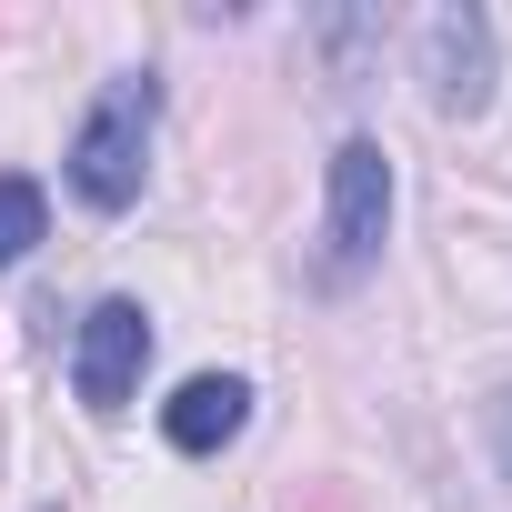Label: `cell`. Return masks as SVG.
<instances>
[{"mask_svg": "<svg viewBox=\"0 0 512 512\" xmlns=\"http://www.w3.org/2000/svg\"><path fill=\"white\" fill-rule=\"evenodd\" d=\"M151 111H161V91H151V71H121L101 101H91V121H81V141H71V191L91 201V211H131L141 201V161H151Z\"/></svg>", "mask_w": 512, "mask_h": 512, "instance_id": "cell-1", "label": "cell"}, {"mask_svg": "<svg viewBox=\"0 0 512 512\" xmlns=\"http://www.w3.org/2000/svg\"><path fill=\"white\" fill-rule=\"evenodd\" d=\"M382 231H392V161H382V141H342L332 151V211H322V262H312V282L322 292H352L372 262H382Z\"/></svg>", "mask_w": 512, "mask_h": 512, "instance_id": "cell-2", "label": "cell"}, {"mask_svg": "<svg viewBox=\"0 0 512 512\" xmlns=\"http://www.w3.org/2000/svg\"><path fill=\"white\" fill-rule=\"evenodd\" d=\"M141 362H151V312L141 302H91L81 312V352H71V382L91 412H121L141 392Z\"/></svg>", "mask_w": 512, "mask_h": 512, "instance_id": "cell-3", "label": "cell"}, {"mask_svg": "<svg viewBox=\"0 0 512 512\" xmlns=\"http://www.w3.org/2000/svg\"><path fill=\"white\" fill-rule=\"evenodd\" d=\"M422 81H432V111L472 121L492 101V21L482 11H432L422 21Z\"/></svg>", "mask_w": 512, "mask_h": 512, "instance_id": "cell-4", "label": "cell"}, {"mask_svg": "<svg viewBox=\"0 0 512 512\" xmlns=\"http://www.w3.org/2000/svg\"><path fill=\"white\" fill-rule=\"evenodd\" d=\"M241 422H251V382H241V372H191V382L161 402V432H171V452H221Z\"/></svg>", "mask_w": 512, "mask_h": 512, "instance_id": "cell-5", "label": "cell"}, {"mask_svg": "<svg viewBox=\"0 0 512 512\" xmlns=\"http://www.w3.org/2000/svg\"><path fill=\"white\" fill-rule=\"evenodd\" d=\"M41 221H51L41 181H21V171H0V262H21V251L41 241Z\"/></svg>", "mask_w": 512, "mask_h": 512, "instance_id": "cell-6", "label": "cell"}, {"mask_svg": "<svg viewBox=\"0 0 512 512\" xmlns=\"http://www.w3.org/2000/svg\"><path fill=\"white\" fill-rule=\"evenodd\" d=\"M492 462H502V482H512V382H502V402H492Z\"/></svg>", "mask_w": 512, "mask_h": 512, "instance_id": "cell-7", "label": "cell"}, {"mask_svg": "<svg viewBox=\"0 0 512 512\" xmlns=\"http://www.w3.org/2000/svg\"><path fill=\"white\" fill-rule=\"evenodd\" d=\"M292 512H332V502H322V492H292Z\"/></svg>", "mask_w": 512, "mask_h": 512, "instance_id": "cell-8", "label": "cell"}]
</instances>
